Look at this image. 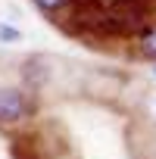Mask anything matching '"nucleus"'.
<instances>
[{"label": "nucleus", "mask_w": 156, "mask_h": 159, "mask_svg": "<svg viewBox=\"0 0 156 159\" xmlns=\"http://www.w3.org/2000/svg\"><path fill=\"white\" fill-rule=\"evenodd\" d=\"M106 25L109 31H140L147 25V0H109L106 10Z\"/></svg>", "instance_id": "1"}, {"label": "nucleus", "mask_w": 156, "mask_h": 159, "mask_svg": "<svg viewBox=\"0 0 156 159\" xmlns=\"http://www.w3.org/2000/svg\"><path fill=\"white\" fill-rule=\"evenodd\" d=\"M28 112V97L19 88H0V122H19Z\"/></svg>", "instance_id": "2"}, {"label": "nucleus", "mask_w": 156, "mask_h": 159, "mask_svg": "<svg viewBox=\"0 0 156 159\" xmlns=\"http://www.w3.org/2000/svg\"><path fill=\"white\" fill-rule=\"evenodd\" d=\"M140 50H144V56L156 59V28H147V31H144V38H140Z\"/></svg>", "instance_id": "3"}, {"label": "nucleus", "mask_w": 156, "mask_h": 159, "mask_svg": "<svg viewBox=\"0 0 156 159\" xmlns=\"http://www.w3.org/2000/svg\"><path fill=\"white\" fill-rule=\"evenodd\" d=\"M34 3L44 10V13H56V10H62V7H69L72 0H34Z\"/></svg>", "instance_id": "4"}, {"label": "nucleus", "mask_w": 156, "mask_h": 159, "mask_svg": "<svg viewBox=\"0 0 156 159\" xmlns=\"http://www.w3.org/2000/svg\"><path fill=\"white\" fill-rule=\"evenodd\" d=\"M0 41H3V44H13V41H22V31H16L13 25H0Z\"/></svg>", "instance_id": "5"}]
</instances>
